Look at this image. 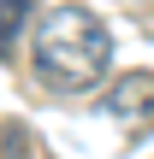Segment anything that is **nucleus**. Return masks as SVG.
Here are the masks:
<instances>
[{
    "label": "nucleus",
    "mask_w": 154,
    "mask_h": 159,
    "mask_svg": "<svg viewBox=\"0 0 154 159\" xmlns=\"http://www.w3.org/2000/svg\"><path fill=\"white\" fill-rule=\"evenodd\" d=\"M113 65V35L95 12L83 6H59L47 12V24L36 30V77L53 94H83L107 77Z\"/></svg>",
    "instance_id": "f257e3e1"
},
{
    "label": "nucleus",
    "mask_w": 154,
    "mask_h": 159,
    "mask_svg": "<svg viewBox=\"0 0 154 159\" xmlns=\"http://www.w3.org/2000/svg\"><path fill=\"white\" fill-rule=\"evenodd\" d=\"M107 112H113V118H148L154 112V77H125V83L107 94Z\"/></svg>",
    "instance_id": "f03ea898"
},
{
    "label": "nucleus",
    "mask_w": 154,
    "mask_h": 159,
    "mask_svg": "<svg viewBox=\"0 0 154 159\" xmlns=\"http://www.w3.org/2000/svg\"><path fill=\"white\" fill-rule=\"evenodd\" d=\"M30 6H36V0H0V53H6V47L18 41V30L30 24Z\"/></svg>",
    "instance_id": "7ed1b4c3"
}]
</instances>
